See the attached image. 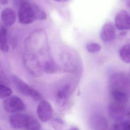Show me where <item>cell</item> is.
<instances>
[{
	"label": "cell",
	"instance_id": "1",
	"mask_svg": "<svg viewBox=\"0 0 130 130\" xmlns=\"http://www.w3.org/2000/svg\"><path fill=\"white\" fill-rule=\"evenodd\" d=\"M11 80L15 87L22 94L30 96L36 101H42L43 98L42 94L21 79L13 75L11 77Z\"/></svg>",
	"mask_w": 130,
	"mask_h": 130
},
{
	"label": "cell",
	"instance_id": "2",
	"mask_svg": "<svg viewBox=\"0 0 130 130\" xmlns=\"http://www.w3.org/2000/svg\"><path fill=\"white\" fill-rule=\"evenodd\" d=\"M110 91H116L130 95V82L124 75L118 73L112 76Z\"/></svg>",
	"mask_w": 130,
	"mask_h": 130
},
{
	"label": "cell",
	"instance_id": "3",
	"mask_svg": "<svg viewBox=\"0 0 130 130\" xmlns=\"http://www.w3.org/2000/svg\"><path fill=\"white\" fill-rule=\"evenodd\" d=\"M18 8V18L22 24H29L35 20L32 3L27 1L19 2Z\"/></svg>",
	"mask_w": 130,
	"mask_h": 130
},
{
	"label": "cell",
	"instance_id": "4",
	"mask_svg": "<svg viewBox=\"0 0 130 130\" xmlns=\"http://www.w3.org/2000/svg\"><path fill=\"white\" fill-rule=\"evenodd\" d=\"M3 108L7 112L17 113L24 110L26 106L20 98L14 95L9 96L4 101Z\"/></svg>",
	"mask_w": 130,
	"mask_h": 130
},
{
	"label": "cell",
	"instance_id": "5",
	"mask_svg": "<svg viewBox=\"0 0 130 130\" xmlns=\"http://www.w3.org/2000/svg\"><path fill=\"white\" fill-rule=\"evenodd\" d=\"M30 116V115L23 113H15L9 117V123L13 128L27 130Z\"/></svg>",
	"mask_w": 130,
	"mask_h": 130
},
{
	"label": "cell",
	"instance_id": "6",
	"mask_svg": "<svg viewBox=\"0 0 130 130\" xmlns=\"http://www.w3.org/2000/svg\"><path fill=\"white\" fill-rule=\"evenodd\" d=\"M108 112L110 118L117 122L123 120L127 110L124 105L113 101L108 106Z\"/></svg>",
	"mask_w": 130,
	"mask_h": 130
},
{
	"label": "cell",
	"instance_id": "7",
	"mask_svg": "<svg viewBox=\"0 0 130 130\" xmlns=\"http://www.w3.org/2000/svg\"><path fill=\"white\" fill-rule=\"evenodd\" d=\"M39 118L43 122L50 121L53 114V109L51 104L46 100H42L38 105L37 109Z\"/></svg>",
	"mask_w": 130,
	"mask_h": 130
},
{
	"label": "cell",
	"instance_id": "8",
	"mask_svg": "<svg viewBox=\"0 0 130 130\" xmlns=\"http://www.w3.org/2000/svg\"><path fill=\"white\" fill-rule=\"evenodd\" d=\"M115 24L119 30H130V15L124 10L120 11L115 16Z\"/></svg>",
	"mask_w": 130,
	"mask_h": 130
},
{
	"label": "cell",
	"instance_id": "9",
	"mask_svg": "<svg viewBox=\"0 0 130 130\" xmlns=\"http://www.w3.org/2000/svg\"><path fill=\"white\" fill-rule=\"evenodd\" d=\"M24 62L26 69L35 76H39L41 73V67L38 60L33 55L28 54L25 56Z\"/></svg>",
	"mask_w": 130,
	"mask_h": 130
},
{
	"label": "cell",
	"instance_id": "10",
	"mask_svg": "<svg viewBox=\"0 0 130 130\" xmlns=\"http://www.w3.org/2000/svg\"><path fill=\"white\" fill-rule=\"evenodd\" d=\"M115 28L113 24L110 22L105 23L101 30L100 38L105 42L112 41L115 38Z\"/></svg>",
	"mask_w": 130,
	"mask_h": 130
},
{
	"label": "cell",
	"instance_id": "11",
	"mask_svg": "<svg viewBox=\"0 0 130 130\" xmlns=\"http://www.w3.org/2000/svg\"><path fill=\"white\" fill-rule=\"evenodd\" d=\"M90 125L93 130H106L108 127V121L103 115L95 114L91 118Z\"/></svg>",
	"mask_w": 130,
	"mask_h": 130
},
{
	"label": "cell",
	"instance_id": "12",
	"mask_svg": "<svg viewBox=\"0 0 130 130\" xmlns=\"http://www.w3.org/2000/svg\"><path fill=\"white\" fill-rule=\"evenodd\" d=\"M16 15L15 11L10 8L3 10L1 13V19L3 24L6 26H11L15 22Z\"/></svg>",
	"mask_w": 130,
	"mask_h": 130
},
{
	"label": "cell",
	"instance_id": "13",
	"mask_svg": "<svg viewBox=\"0 0 130 130\" xmlns=\"http://www.w3.org/2000/svg\"><path fill=\"white\" fill-rule=\"evenodd\" d=\"M0 50L3 52L9 50L7 30L4 26L0 28Z\"/></svg>",
	"mask_w": 130,
	"mask_h": 130
},
{
	"label": "cell",
	"instance_id": "14",
	"mask_svg": "<svg viewBox=\"0 0 130 130\" xmlns=\"http://www.w3.org/2000/svg\"><path fill=\"white\" fill-rule=\"evenodd\" d=\"M119 56L121 59L126 63H130V44L123 45L119 50Z\"/></svg>",
	"mask_w": 130,
	"mask_h": 130
},
{
	"label": "cell",
	"instance_id": "15",
	"mask_svg": "<svg viewBox=\"0 0 130 130\" xmlns=\"http://www.w3.org/2000/svg\"><path fill=\"white\" fill-rule=\"evenodd\" d=\"M70 91V85H65L61 89H60L56 94L57 99L60 103H63L69 96Z\"/></svg>",
	"mask_w": 130,
	"mask_h": 130
},
{
	"label": "cell",
	"instance_id": "16",
	"mask_svg": "<svg viewBox=\"0 0 130 130\" xmlns=\"http://www.w3.org/2000/svg\"><path fill=\"white\" fill-rule=\"evenodd\" d=\"M44 71L47 74H53L58 70V65L52 60L46 61L44 65Z\"/></svg>",
	"mask_w": 130,
	"mask_h": 130
},
{
	"label": "cell",
	"instance_id": "17",
	"mask_svg": "<svg viewBox=\"0 0 130 130\" xmlns=\"http://www.w3.org/2000/svg\"><path fill=\"white\" fill-rule=\"evenodd\" d=\"M32 6L36 20H44L47 17L46 13L36 4L32 3Z\"/></svg>",
	"mask_w": 130,
	"mask_h": 130
},
{
	"label": "cell",
	"instance_id": "18",
	"mask_svg": "<svg viewBox=\"0 0 130 130\" xmlns=\"http://www.w3.org/2000/svg\"><path fill=\"white\" fill-rule=\"evenodd\" d=\"M12 93L11 89L5 85L4 83H0V98L4 99L9 98Z\"/></svg>",
	"mask_w": 130,
	"mask_h": 130
},
{
	"label": "cell",
	"instance_id": "19",
	"mask_svg": "<svg viewBox=\"0 0 130 130\" xmlns=\"http://www.w3.org/2000/svg\"><path fill=\"white\" fill-rule=\"evenodd\" d=\"M50 124L55 130H62L64 123L61 119L54 118L50 120Z\"/></svg>",
	"mask_w": 130,
	"mask_h": 130
},
{
	"label": "cell",
	"instance_id": "20",
	"mask_svg": "<svg viewBox=\"0 0 130 130\" xmlns=\"http://www.w3.org/2000/svg\"><path fill=\"white\" fill-rule=\"evenodd\" d=\"M87 50L90 53H95L100 51L101 49V46L96 43H89L86 45Z\"/></svg>",
	"mask_w": 130,
	"mask_h": 130
},
{
	"label": "cell",
	"instance_id": "21",
	"mask_svg": "<svg viewBox=\"0 0 130 130\" xmlns=\"http://www.w3.org/2000/svg\"><path fill=\"white\" fill-rule=\"evenodd\" d=\"M6 82V79L3 70L0 64V83H4Z\"/></svg>",
	"mask_w": 130,
	"mask_h": 130
},
{
	"label": "cell",
	"instance_id": "22",
	"mask_svg": "<svg viewBox=\"0 0 130 130\" xmlns=\"http://www.w3.org/2000/svg\"><path fill=\"white\" fill-rule=\"evenodd\" d=\"M8 3V1L7 0H0V4L2 5H6Z\"/></svg>",
	"mask_w": 130,
	"mask_h": 130
},
{
	"label": "cell",
	"instance_id": "23",
	"mask_svg": "<svg viewBox=\"0 0 130 130\" xmlns=\"http://www.w3.org/2000/svg\"><path fill=\"white\" fill-rule=\"evenodd\" d=\"M126 115H127V116H128V117L129 118V119H130V106H129V108L128 109V110H127Z\"/></svg>",
	"mask_w": 130,
	"mask_h": 130
},
{
	"label": "cell",
	"instance_id": "24",
	"mask_svg": "<svg viewBox=\"0 0 130 130\" xmlns=\"http://www.w3.org/2000/svg\"><path fill=\"white\" fill-rule=\"evenodd\" d=\"M69 130H80V129H79V128H78V127L73 126V127H71Z\"/></svg>",
	"mask_w": 130,
	"mask_h": 130
},
{
	"label": "cell",
	"instance_id": "25",
	"mask_svg": "<svg viewBox=\"0 0 130 130\" xmlns=\"http://www.w3.org/2000/svg\"><path fill=\"white\" fill-rule=\"evenodd\" d=\"M126 5L128 7H130V1H127L126 2Z\"/></svg>",
	"mask_w": 130,
	"mask_h": 130
},
{
	"label": "cell",
	"instance_id": "26",
	"mask_svg": "<svg viewBox=\"0 0 130 130\" xmlns=\"http://www.w3.org/2000/svg\"><path fill=\"white\" fill-rule=\"evenodd\" d=\"M106 130H107V129H106Z\"/></svg>",
	"mask_w": 130,
	"mask_h": 130
}]
</instances>
